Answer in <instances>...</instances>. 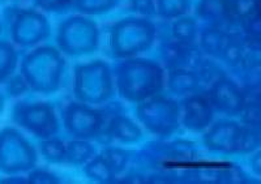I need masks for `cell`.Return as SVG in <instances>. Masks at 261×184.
Returning a JSON list of instances; mask_svg holds the SVG:
<instances>
[{
	"mask_svg": "<svg viewBox=\"0 0 261 184\" xmlns=\"http://www.w3.org/2000/svg\"><path fill=\"white\" fill-rule=\"evenodd\" d=\"M115 83L123 98L143 102L160 94L165 84V73L157 62L127 59L116 67Z\"/></svg>",
	"mask_w": 261,
	"mask_h": 184,
	"instance_id": "1",
	"label": "cell"
},
{
	"mask_svg": "<svg viewBox=\"0 0 261 184\" xmlns=\"http://www.w3.org/2000/svg\"><path fill=\"white\" fill-rule=\"evenodd\" d=\"M65 60L60 51L50 46L33 50L21 62V74L32 90L42 94L57 92L64 74Z\"/></svg>",
	"mask_w": 261,
	"mask_h": 184,
	"instance_id": "2",
	"label": "cell"
},
{
	"mask_svg": "<svg viewBox=\"0 0 261 184\" xmlns=\"http://www.w3.org/2000/svg\"><path fill=\"white\" fill-rule=\"evenodd\" d=\"M157 29L145 18H125L113 25L110 47L116 58H132L149 50L154 43Z\"/></svg>",
	"mask_w": 261,
	"mask_h": 184,
	"instance_id": "3",
	"label": "cell"
},
{
	"mask_svg": "<svg viewBox=\"0 0 261 184\" xmlns=\"http://www.w3.org/2000/svg\"><path fill=\"white\" fill-rule=\"evenodd\" d=\"M114 93L113 74L103 60L80 64L74 69V95L86 104H101Z\"/></svg>",
	"mask_w": 261,
	"mask_h": 184,
	"instance_id": "4",
	"label": "cell"
},
{
	"mask_svg": "<svg viewBox=\"0 0 261 184\" xmlns=\"http://www.w3.org/2000/svg\"><path fill=\"white\" fill-rule=\"evenodd\" d=\"M57 41L62 52L73 57L85 55L98 48L99 30L94 21L73 16L59 25Z\"/></svg>",
	"mask_w": 261,
	"mask_h": 184,
	"instance_id": "5",
	"label": "cell"
},
{
	"mask_svg": "<svg viewBox=\"0 0 261 184\" xmlns=\"http://www.w3.org/2000/svg\"><path fill=\"white\" fill-rule=\"evenodd\" d=\"M136 114L144 127L157 136H170L180 123V107L175 101L154 95L137 106Z\"/></svg>",
	"mask_w": 261,
	"mask_h": 184,
	"instance_id": "6",
	"label": "cell"
},
{
	"mask_svg": "<svg viewBox=\"0 0 261 184\" xmlns=\"http://www.w3.org/2000/svg\"><path fill=\"white\" fill-rule=\"evenodd\" d=\"M36 164V149L20 132L9 127L0 131V171L17 174L34 169Z\"/></svg>",
	"mask_w": 261,
	"mask_h": 184,
	"instance_id": "7",
	"label": "cell"
},
{
	"mask_svg": "<svg viewBox=\"0 0 261 184\" xmlns=\"http://www.w3.org/2000/svg\"><path fill=\"white\" fill-rule=\"evenodd\" d=\"M13 120L16 124L42 140L54 137L59 129L53 104L45 102H18L13 109Z\"/></svg>",
	"mask_w": 261,
	"mask_h": 184,
	"instance_id": "8",
	"label": "cell"
},
{
	"mask_svg": "<svg viewBox=\"0 0 261 184\" xmlns=\"http://www.w3.org/2000/svg\"><path fill=\"white\" fill-rule=\"evenodd\" d=\"M63 119L65 129L74 139H94L106 128V114L83 102L69 103L65 107Z\"/></svg>",
	"mask_w": 261,
	"mask_h": 184,
	"instance_id": "9",
	"label": "cell"
},
{
	"mask_svg": "<svg viewBox=\"0 0 261 184\" xmlns=\"http://www.w3.org/2000/svg\"><path fill=\"white\" fill-rule=\"evenodd\" d=\"M11 37L21 47L36 46L50 36L47 18L34 9H17L9 20Z\"/></svg>",
	"mask_w": 261,
	"mask_h": 184,
	"instance_id": "10",
	"label": "cell"
},
{
	"mask_svg": "<svg viewBox=\"0 0 261 184\" xmlns=\"http://www.w3.org/2000/svg\"><path fill=\"white\" fill-rule=\"evenodd\" d=\"M208 99L213 109L230 116L241 115L246 104L243 90L231 78L221 76L211 84Z\"/></svg>",
	"mask_w": 261,
	"mask_h": 184,
	"instance_id": "11",
	"label": "cell"
},
{
	"mask_svg": "<svg viewBox=\"0 0 261 184\" xmlns=\"http://www.w3.org/2000/svg\"><path fill=\"white\" fill-rule=\"evenodd\" d=\"M243 125L230 120H221L212 125L204 135L206 149L223 154L241 153Z\"/></svg>",
	"mask_w": 261,
	"mask_h": 184,
	"instance_id": "12",
	"label": "cell"
},
{
	"mask_svg": "<svg viewBox=\"0 0 261 184\" xmlns=\"http://www.w3.org/2000/svg\"><path fill=\"white\" fill-rule=\"evenodd\" d=\"M184 127L193 132L204 131L213 120V106L208 95L202 93L187 95L183 101V115L180 116Z\"/></svg>",
	"mask_w": 261,
	"mask_h": 184,
	"instance_id": "13",
	"label": "cell"
},
{
	"mask_svg": "<svg viewBox=\"0 0 261 184\" xmlns=\"http://www.w3.org/2000/svg\"><path fill=\"white\" fill-rule=\"evenodd\" d=\"M196 13L211 27L232 25L230 0H200Z\"/></svg>",
	"mask_w": 261,
	"mask_h": 184,
	"instance_id": "14",
	"label": "cell"
},
{
	"mask_svg": "<svg viewBox=\"0 0 261 184\" xmlns=\"http://www.w3.org/2000/svg\"><path fill=\"white\" fill-rule=\"evenodd\" d=\"M202 84L204 81L200 77V74L190 69H170L169 76H167L169 90L176 95H191L200 93Z\"/></svg>",
	"mask_w": 261,
	"mask_h": 184,
	"instance_id": "15",
	"label": "cell"
},
{
	"mask_svg": "<svg viewBox=\"0 0 261 184\" xmlns=\"http://www.w3.org/2000/svg\"><path fill=\"white\" fill-rule=\"evenodd\" d=\"M235 37L218 27H209L200 34L201 51L211 57L221 58Z\"/></svg>",
	"mask_w": 261,
	"mask_h": 184,
	"instance_id": "16",
	"label": "cell"
},
{
	"mask_svg": "<svg viewBox=\"0 0 261 184\" xmlns=\"http://www.w3.org/2000/svg\"><path fill=\"white\" fill-rule=\"evenodd\" d=\"M105 132L111 139L118 140V141L124 144L136 143L143 136V132H141L139 125H136V123H134L129 118L124 115L114 116L105 128Z\"/></svg>",
	"mask_w": 261,
	"mask_h": 184,
	"instance_id": "17",
	"label": "cell"
},
{
	"mask_svg": "<svg viewBox=\"0 0 261 184\" xmlns=\"http://www.w3.org/2000/svg\"><path fill=\"white\" fill-rule=\"evenodd\" d=\"M95 155V148L88 140L76 139L65 145V161L72 165H84Z\"/></svg>",
	"mask_w": 261,
	"mask_h": 184,
	"instance_id": "18",
	"label": "cell"
},
{
	"mask_svg": "<svg viewBox=\"0 0 261 184\" xmlns=\"http://www.w3.org/2000/svg\"><path fill=\"white\" fill-rule=\"evenodd\" d=\"M84 171L88 178L99 181V183H113L116 178L110 165L107 164V161L102 154L94 155L92 160L88 161L84 167Z\"/></svg>",
	"mask_w": 261,
	"mask_h": 184,
	"instance_id": "19",
	"label": "cell"
},
{
	"mask_svg": "<svg viewBox=\"0 0 261 184\" xmlns=\"http://www.w3.org/2000/svg\"><path fill=\"white\" fill-rule=\"evenodd\" d=\"M18 62L16 48L9 42L0 41V83L8 80L15 72Z\"/></svg>",
	"mask_w": 261,
	"mask_h": 184,
	"instance_id": "20",
	"label": "cell"
},
{
	"mask_svg": "<svg viewBox=\"0 0 261 184\" xmlns=\"http://www.w3.org/2000/svg\"><path fill=\"white\" fill-rule=\"evenodd\" d=\"M172 37L179 43L192 45L197 37V22L192 17H180L172 24Z\"/></svg>",
	"mask_w": 261,
	"mask_h": 184,
	"instance_id": "21",
	"label": "cell"
},
{
	"mask_svg": "<svg viewBox=\"0 0 261 184\" xmlns=\"http://www.w3.org/2000/svg\"><path fill=\"white\" fill-rule=\"evenodd\" d=\"M157 13L163 18H179L190 9V0H155Z\"/></svg>",
	"mask_w": 261,
	"mask_h": 184,
	"instance_id": "22",
	"label": "cell"
},
{
	"mask_svg": "<svg viewBox=\"0 0 261 184\" xmlns=\"http://www.w3.org/2000/svg\"><path fill=\"white\" fill-rule=\"evenodd\" d=\"M41 154L53 164H60L65 161V144L57 137L45 139L39 144Z\"/></svg>",
	"mask_w": 261,
	"mask_h": 184,
	"instance_id": "23",
	"label": "cell"
},
{
	"mask_svg": "<svg viewBox=\"0 0 261 184\" xmlns=\"http://www.w3.org/2000/svg\"><path fill=\"white\" fill-rule=\"evenodd\" d=\"M118 3L119 0H73L74 8L84 15H102Z\"/></svg>",
	"mask_w": 261,
	"mask_h": 184,
	"instance_id": "24",
	"label": "cell"
},
{
	"mask_svg": "<svg viewBox=\"0 0 261 184\" xmlns=\"http://www.w3.org/2000/svg\"><path fill=\"white\" fill-rule=\"evenodd\" d=\"M102 155L107 161V164L110 165L111 170H113L115 175L120 174L125 169V166L128 165V161H129V151L119 148L105 149L102 151Z\"/></svg>",
	"mask_w": 261,
	"mask_h": 184,
	"instance_id": "25",
	"label": "cell"
},
{
	"mask_svg": "<svg viewBox=\"0 0 261 184\" xmlns=\"http://www.w3.org/2000/svg\"><path fill=\"white\" fill-rule=\"evenodd\" d=\"M260 128L257 127H247L243 125V136H242V154L252 153L260 146Z\"/></svg>",
	"mask_w": 261,
	"mask_h": 184,
	"instance_id": "26",
	"label": "cell"
},
{
	"mask_svg": "<svg viewBox=\"0 0 261 184\" xmlns=\"http://www.w3.org/2000/svg\"><path fill=\"white\" fill-rule=\"evenodd\" d=\"M191 178L199 183H222L225 181V170L200 169L191 172Z\"/></svg>",
	"mask_w": 261,
	"mask_h": 184,
	"instance_id": "27",
	"label": "cell"
},
{
	"mask_svg": "<svg viewBox=\"0 0 261 184\" xmlns=\"http://www.w3.org/2000/svg\"><path fill=\"white\" fill-rule=\"evenodd\" d=\"M241 115L244 125L260 128V101L246 102Z\"/></svg>",
	"mask_w": 261,
	"mask_h": 184,
	"instance_id": "28",
	"label": "cell"
},
{
	"mask_svg": "<svg viewBox=\"0 0 261 184\" xmlns=\"http://www.w3.org/2000/svg\"><path fill=\"white\" fill-rule=\"evenodd\" d=\"M29 85H28L27 80L24 78L22 74H12L11 77L7 80L6 90L7 94L12 98H16V97H20V95L25 94V93L29 90Z\"/></svg>",
	"mask_w": 261,
	"mask_h": 184,
	"instance_id": "29",
	"label": "cell"
},
{
	"mask_svg": "<svg viewBox=\"0 0 261 184\" xmlns=\"http://www.w3.org/2000/svg\"><path fill=\"white\" fill-rule=\"evenodd\" d=\"M28 183L33 184H58L60 180L58 179L57 175H54L53 172L47 171V170L36 169L33 170L28 175Z\"/></svg>",
	"mask_w": 261,
	"mask_h": 184,
	"instance_id": "30",
	"label": "cell"
},
{
	"mask_svg": "<svg viewBox=\"0 0 261 184\" xmlns=\"http://www.w3.org/2000/svg\"><path fill=\"white\" fill-rule=\"evenodd\" d=\"M36 4L47 12H64L73 6V0H36Z\"/></svg>",
	"mask_w": 261,
	"mask_h": 184,
	"instance_id": "31",
	"label": "cell"
},
{
	"mask_svg": "<svg viewBox=\"0 0 261 184\" xmlns=\"http://www.w3.org/2000/svg\"><path fill=\"white\" fill-rule=\"evenodd\" d=\"M129 9L143 16H154L157 13L155 0H129Z\"/></svg>",
	"mask_w": 261,
	"mask_h": 184,
	"instance_id": "32",
	"label": "cell"
},
{
	"mask_svg": "<svg viewBox=\"0 0 261 184\" xmlns=\"http://www.w3.org/2000/svg\"><path fill=\"white\" fill-rule=\"evenodd\" d=\"M261 153L257 151L252 158H251V166L252 170L256 172V175H260L261 174Z\"/></svg>",
	"mask_w": 261,
	"mask_h": 184,
	"instance_id": "33",
	"label": "cell"
},
{
	"mask_svg": "<svg viewBox=\"0 0 261 184\" xmlns=\"http://www.w3.org/2000/svg\"><path fill=\"white\" fill-rule=\"evenodd\" d=\"M122 183H148L146 181V179L144 178V176L141 175H137V174H134V175H128V176H124V179L123 180H120Z\"/></svg>",
	"mask_w": 261,
	"mask_h": 184,
	"instance_id": "34",
	"label": "cell"
},
{
	"mask_svg": "<svg viewBox=\"0 0 261 184\" xmlns=\"http://www.w3.org/2000/svg\"><path fill=\"white\" fill-rule=\"evenodd\" d=\"M0 183H28V179H22L20 176H11L8 179H2Z\"/></svg>",
	"mask_w": 261,
	"mask_h": 184,
	"instance_id": "35",
	"label": "cell"
},
{
	"mask_svg": "<svg viewBox=\"0 0 261 184\" xmlns=\"http://www.w3.org/2000/svg\"><path fill=\"white\" fill-rule=\"evenodd\" d=\"M3 110H4V97L0 94V114L3 113Z\"/></svg>",
	"mask_w": 261,
	"mask_h": 184,
	"instance_id": "36",
	"label": "cell"
},
{
	"mask_svg": "<svg viewBox=\"0 0 261 184\" xmlns=\"http://www.w3.org/2000/svg\"><path fill=\"white\" fill-rule=\"evenodd\" d=\"M0 30H2V24H0Z\"/></svg>",
	"mask_w": 261,
	"mask_h": 184,
	"instance_id": "37",
	"label": "cell"
}]
</instances>
